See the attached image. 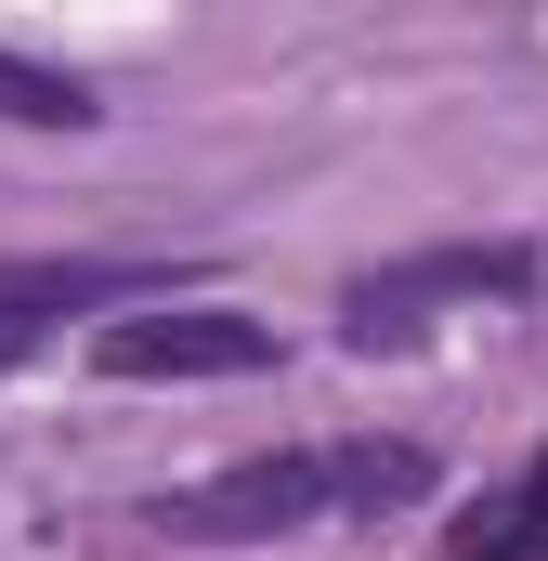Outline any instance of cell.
<instances>
[{
  "instance_id": "cell-1",
  "label": "cell",
  "mask_w": 548,
  "mask_h": 561,
  "mask_svg": "<svg viewBox=\"0 0 548 561\" xmlns=\"http://www.w3.org/2000/svg\"><path fill=\"white\" fill-rule=\"evenodd\" d=\"M431 496L418 444H287V457H236L196 496H170V536L236 549V536H300V523H353V510H406Z\"/></svg>"
},
{
  "instance_id": "cell-2",
  "label": "cell",
  "mask_w": 548,
  "mask_h": 561,
  "mask_svg": "<svg viewBox=\"0 0 548 561\" xmlns=\"http://www.w3.org/2000/svg\"><path fill=\"white\" fill-rule=\"evenodd\" d=\"M523 287H536V249H418V262H392L340 300V340L379 353V340H418L444 300H523Z\"/></svg>"
},
{
  "instance_id": "cell-3",
  "label": "cell",
  "mask_w": 548,
  "mask_h": 561,
  "mask_svg": "<svg viewBox=\"0 0 548 561\" xmlns=\"http://www.w3.org/2000/svg\"><path fill=\"white\" fill-rule=\"evenodd\" d=\"M92 366L105 379H262L274 327L262 313H222V300H196V313H118L92 340Z\"/></svg>"
},
{
  "instance_id": "cell-4",
  "label": "cell",
  "mask_w": 548,
  "mask_h": 561,
  "mask_svg": "<svg viewBox=\"0 0 548 561\" xmlns=\"http://www.w3.org/2000/svg\"><path fill=\"white\" fill-rule=\"evenodd\" d=\"M132 287H157V275L144 262H0V327H26V313H105Z\"/></svg>"
},
{
  "instance_id": "cell-5",
  "label": "cell",
  "mask_w": 548,
  "mask_h": 561,
  "mask_svg": "<svg viewBox=\"0 0 548 561\" xmlns=\"http://www.w3.org/2000/svg\"><path fill=\"white\" fill-rule=\"evenodd\" d=\"M0 118H13V131H92L105 105H92L79 79H53V66H26V53H0Z\"/></svg>"
},
{
  "instance_id": "cell-6",
  "label": "cell",
  "mask_w": 548,
  "mask_h": 561,
  "mask_svg": "<svg viewBox=\"0 0 548 561\" xmlns=\"http://www.w3.org/2000/svg\"><path fill=\"white\" fill-rule=\"evenodd\" d=\"M457 561H548V457H536V483H523V496H496V510L457 536Z\"/></svg>"
}]
</instances>
